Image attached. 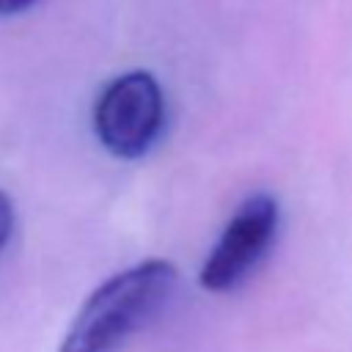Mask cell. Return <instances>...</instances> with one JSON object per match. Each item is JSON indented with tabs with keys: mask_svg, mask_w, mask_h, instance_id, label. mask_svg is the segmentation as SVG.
I'll use <instances>...</instances> for the list:
<instances>
[{
	"mask_svg": "<svg viewBox=\"0 0 352 352\" xmlns=\"http://www.w3.org/2000/svg\"><path fill=\"white\" fill-rule=\"evenodd\" d=\"M176 289V267L162 258L135 264L104 280L77 311L60 352H113L140 330Z\"/></svg>",
	"mask_w": 352,
	"mask_h": 352,
	"instance_id": "obj_1",
	"label": "cell"
},
{
	"mask_svg": "<svg viewBox=\"0 0 352 352\" xmlns=\"http://www.w3.org/2000/svg\"><path fill=\"white\" fill-rule=\"evenodd\" d=\"M11 228H14V206H11L8 195L0 192V248L8 242Z\"/></svg>",
	"mask_w": 352,
	"mask_h": 352,
	"instance_id": "obj_4",
	"label": "cell"
},
{
	"mask_svg": "<svg viewBox=\"0 0 352 352\" xmlns=\"http://www.w3.org/2000/svg\"><path fill=\"white\" fill-rule=\"evenodd\" d=\"M36 0H0V14H16L28 6H33Z\"/></svg>",
	"mask_w": 352,
	"mask_h": 352,
	"instance_id": "obj_5",
	"label": "cell"
},
{
	"mask_svg": "<svg viewBox=\"0 0 352 352\" xmlns=\"http://www.w3.org/2000/svg\"><path fill=\"white\" fill-rule=\"evenodd\" d=\"M278 228V204L258 192L248 198L226 226L206 264L201 267V286L209 292H226L236 286L250 267L264 256Z\"/></svg>",
	"mask_w": 352,
	"mask_h": 352,
	"instance_id": "obj_3",
	"label": "cell"
},
{
	"mask_svg": "<svg viewBox=\"0 0 352 352\" xmlns=\"http://www.w3.org/2000/svg\"><path fill=\"white\" fill-rule=\"evenodd\" d=\"M165 118V102L148 72H126L104 85L94 107V129L102 146L124 160L146 154Z\"/></svg>",
	"mask_w": 352,
	"mask_h": 352,
	"instance_id": "obj_2",
	"label": "cell"
}]
</instances>
